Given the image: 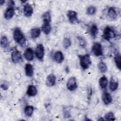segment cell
<instances>
[{
    "label": "cell",
    "instance_id": "obj_19",
    "mask_svg": "<svg viewBox=\"0 0 121 121\" xmlns=\"http://www.w3.org/2000/svg\"><path fill=\"white\" fill-rule=\"evenodd\" d=\"M15 14V11L13 8H8L5 12L4 16L6 20L11 19Z\"/></svg>",
    "mask_w": 121,
    "mask_h": 121
},
{
    "label": "cell",
    "instance_id": "obj_22",
    "mask_svg": "<svg viewBox=\"0 0 121 121\" xmlns=\"http://www.w3.org/2000/svg\"><path fill=\"white\" fill-rule=\"evenodd\" d=\"M99 83L102 89H105V88H106L108 84V81L107 78L105 76H103L100 78L99 80Z\"/></svg>",
    "mask_w": 121,
    "mask_h": 121
},
{
    "label": "cell",
    "instance_id": "obj_2",
    "mask_svg": "<svg viewBox=\"0 0 121 121\" xmlns=\"http://www.w3.org/2000/svg\"><path fill=\"white\" fill-rule=\"evenodd\" d=\"M79 60V63L81 67L84 70L88 69L92 64L91 59L89 54L79 55L78 56Z\"/></svg>",
    "mask_w": 121,
    "mask_h": 121
},
{
    "label": "cell",
    "instance_id": "obj_30",
    "mask_svg": "<svg viewBox=\"0 0 121 121\" xmlns=\"http://www.w3.org/2000/svg\"><path fill=\"white\" fill-rule=\"evenodd\" d=\"M104 120L107 121H114L115 116L112 112H109L104 115Z\"/></svg>",
    "mask_w": 121,
    "mask_h": 121
},
{
    "label": "cell",
    "instance_id": "obj_27",
    "mask_svg": "<svg viewBox=\"0 0 121 121\" xmlns=\"http://www.w3.org/2000/svg\"><path fill=\"white\" fill-rule=\"evenodd\" d=\"M114 62L117 68L120 70L121 69V55L119 53H117L114 56Z\"/></svg>",
    "mask_w": 121,
    "mask_h": 121
},
{
    "label": "cell",
    "instance_id": "obj_11",
    "mask_svg": "<svg viewBox=\"0 0 121 121\" xmlns=\"http://www.w3.org/2000/svg\"><path fill=\"white\" fill-rule=\"evenodd\" d=\"M56 77L53 74H50L46 78V85L48 87H51L55 85L56 83Z\"/></svg>",
    "mask_w": 121,
    "mask_h": 121
},
{
    "label": "cell",
    "instance_id": "obj_23",
    "mask_svg": "<svg viewBox=\"0 0 121 121\" xmlns=\"http://www.w3.org/2000/svg\"><path fill=\"white\" fill-rule=\"evenodd\" d=\"M34 111V108L32 105H27L26 106L24 109V112L26 116L30 117L33 113Z\"/></svg>",
    "mask_w": 121,
    "mask_h": 121
},
{
    "label": "cell",
    "instance_id": "obj_12",
    "mask_svg": "<svg viewBox=\"0 0 121 121\" xmlns=\"http://www.w3.org/2000/svg\"><path fill=\"white\" fill-rule=\"evenodd\" d=\"M102 99L105 105H109L112 101V98L111 94L107 92L103 93L102 96Z\"/></svg>",
    "mask_w": 121,
    "mask_h": 121
},
{
    "label": "cell",
    "instance_id": "obj_21",
    "mask_svg": "<svg viewBox=\"0 0 121 121\" xmlns=\"http://www.w3.org/2000/svg\"><path fill=\"white\" fill-rule=\"evenodd\" d=\"M41 32V30L38 27L32 28L30 30V36L33 39H35L38 37Z\"/></svg>",
    "mask_w": 121,
    "mask_h": 121
},
{
    "label": "cell",
    "instance_id": "obj_1",
    "mask_svg": "<svg viewBox=\"0 0 121 121\" xmlns=\"http://www.w3.org/2000/svg\"><path fill=\"white\" fill-rule=\"evenodd\" d=\"M13 39L14 41L21 46H26V40L22 30L19 27H16L13 33Z\"/></svg>",
    "mask_w": 121,
    "mask_h": 121
},
{
    "label": "cell",
    "instance_id": "obj_31",
    "mask_svg": "<svg viewBox=\"0 0 121 121\" xmlns=\"http://www.w3.org/2000/svg\"><path fill=\"white\" fill-rule=\"evenodd\" d=\"M96 12V8L95 6H90L86 9V13L89 15H94L95 14Z\"/></svg>",
    "mask_w": 121,
    "mask_h": 121
},
{
    "label": "cell",
    "instance_id": "obj_4",
    "mask_svg": "<svg viewBox=\"0 0 121 121\" xmlns=\"http://www.w3.org/2000/svg\"><path fill=\"white\" fill-rule=\"evenodd\" d=\"M116 36V34L114 31L109 26H106L104 31L103 37L107 41H109Z\"/></svg>",
    "mask_w": 121,
    "mask_h": 121
},
{
    "label": "cell",
    "instance_id": "obj_34",
    "mask_svg": "<svg viewBox=\"0 0 121 121\" xmlns=\"http://www.w3.org/2000/svg\"><path fill=\"white\" fill-rule=\"evenodd\" d=\"M5 1L4 0H0V5L2 6L5 3Z\"/></svg>",
    "mask_w": 121,
    "mask_h": 121
},
{
    "label": "cell",
    "instance_id": "obj_29",
    "mask_svg": "<svg viewBox=\"0 0 121 121\" xmlns=\"http://www.w3.org/2000/svg\"><path fill=\"white\" fill-rule=\"evenodd\" d=\"M71 41L69 38L65 37L63 40V46L65 49H68L71 45Z\"/></svg>",
    "mask_w": 121,
    "mask_h": 121
},
{
    "label": "cell",
    "instance_id": "obj_8",
    "mask_svg": "<svg viewBox=\"0 0 121 121\" xmlns=\"http://www.w3.org/2000/svg\"><path fill=\"white\" fill-rule=\"evenodd\" d=\"M11 58L12 62L15 64L20 63L23 60L20 52L17 50H15L11 52Z\"/></svg>",
    "mask_w": 121,
    "mask_h": 121
},
{
    "label": "cell",
    "instance_id": "obj_3",
    "mask_svg": "<svg viewBox=\"0 0 121 121\" xmlns=\"http://www.w3.org/2000/svg\"><path fill=\"white\" fill-rule=\"evenodd\" d=\"M67 16L69 21L72 24L77 25L79 23V20L78 17V13L74 10H69L67 11Z\"/></svg>",
    "mask_w": 121,
    "mask_h": 121
},
{
    "label": "cell",
    "instance_id": "obj_25",
    "mask_svg": "<svg viewBox=\"0 0 121 121\" xmlns=\"http://www.w3.org/2000/svg\"><path fill=\"white\" fill-rule=\"evenodd\" d=\"M0 43L1 47L4 49L8 47V46L9 45L8 39L6 36H4V35H3L1 37Z\"/></svg>",
    "mask_w": 121,
    "mask_h": 121
},
{
    "label": "cell",
    "instance_id": "obj_9",
    "mask_svg": "<svg viewBox=\"0 0 121 121\" xmlns=\"http://www.w3.org/2000/svg\"><path fill=\"white\" fill-rule=\"evenodd\" d=\"M23 12L26 17H30L33 14V12H34L33 8L29 4L26 3L24 6Z\"/></svg>",
    "mask_w": 121,
    "mask_h": 121
},
{
    "label": "cell",
    "instance_id": "obj_17",
    "mask_svg": "<svg viewBox=\"0 0 121 121\" xmlns=\"http://www.w3.org/2000/svg\"><path fill=\"white\" fill-rule=\"evenodd\" d=\"M25 74L28 77H32L34 75V69L32 65L29 63H26L25 67Z\"/></svg>",
    "mask_w": 121,
    "mask_h": 121
},
{
    "label": "cell",
    "instance_id": "obj_28",
    "mask_svg": "<svg viewBox=\"0 0 121 121\" xmlns=\"http://www.w3.org/2000/svg\"><path fill=\"white\" fill-rule=\"evenodd\" d=\"M77 39L79 45L83 48H85L86 46V41L85 39L82 36H78Z\"/></svg>",
    "mask_w": 121,
    "mask_h": 121
},
{
    "label": "cell",
    "instance_id": "obj_13",
    "mask_svg": "<svg viewBox=\"0 0 121 121\" xmlns=\"http://www.w3.org/2000/svg\"><path fill=\"white\" fill-rule=\"evenodd\" d=\"M107 16L111 20H115L117 18L118 14L116 9L113 7H111L109 8L107 11Z\"/></svg>",
    "mask_w": 121,
    "mask_h": 121
},
{
    "label": "cell",
    "instance_id": "obj_10",
    "mask_svg": "<svg viewBox=\"0 0 121 121\" xmlns=\"http://www.w3.org/2000/svg\"><path fill=\"white\" fill-rule=\"evenodd\" d=\"M24 57L28 61H31L34 58V53L31 48H27L24 53Z\"/></svg>",
    "mask_w": 121,
    "mask_h": 121
},
{
    "label": "cell",
    "instance_id": "obj_5",
    "mask_svg": "<svg viewBox=\"0 0 121 121\" xmlns=\"http://www.w3.org/2000/svg\"><path fill=\"white\" fill-rule=\"evenodd\" d=\"M35 56L39 60L42 61L44 56V48L43 45L40 43L38 44L35 48Z\"/></svg>",
    "mask_w": 121,
    "mask_h": 121
},
{
    "label": "cell",
    "instance_id": "obj_15",
    "mask_svg": "<svg viewBox=\"0 0 121 121\" xmlns=\"http://www.w3.org/2000/svg\"><path fill=\"white\" fill-rule=\"evenodd\" d=\"M53 59L57 63H61L63 62L64 59V57L62 52L61 51H58L54 53Z\"/></svg>",
    "mask_w": 121,
    "mask_h": 121
},
{
    "label": "cell",
    "instance_id": "obj_32",
    "mask_svg": "<svg viewBox=\"0 0 121 121\" xmlns=\"http://www.w3.org/2000/svg\"><path fill=\"white\" fill-rule=\"evenodd\" d=\"M8 8H13L15 6V2L13 0H9L8 2Z\"/></svg>",
    "mask_w": 121,
    "mask_h": 121
},
{
    "label": "cell",
    "instance_id": "obj_6",
    "mask_svg": "<svg viewBox=\"0 0 121 121\" xmlns=\"http://www.w3.org/2000/svg\"><path fill=\"white\" fill-rule=\"evenodd\" d=\"M67 88L69 91H74L78 87L77 79L75 77H71L67 80L66 83Z\"/></svg>",
    "mask_w": 121,
    "mask_h": 121
},
{
    "label": "cell",
    "instance_id": "obj_16",
    "mask_svg": "<svg viewBox=\"0 0 121 121\" xmlns=\"http://www.w3.org/2000/svg\"><path fill=\"white\" fill-rule=\"evenodd\" d=\"M37 93V89L36 87L32 85H29L28 86L27 91H26V94L27 95L30 97L35 96L36 95Z\"/></svg>",
    "mask_w": 121,
    "mask_h": 121
},
{
    "label": "cell",
    "instance_id": "obj_18",
    "mask_svg": "<svg viewBox=\"0 0 121 121\" xmlns=\"http://www.w3.org/2000/svg\"><path fill=\"white\" fill-rule=\"evenodd\" d=\"M89 33L92 37L95 38L98 33V29L95 24H93L91 25L89 28Z\"/></svg>",
    "mask_w": 121,
    "mask_h": 121
},
{
    "label": "cell",
    "instance_id": "obj_14",
    "mask_svg": "<svg viewBox=\"0 0 121 121\" xmlns=\"http://www.w3.org/2000/svg\"><path fill=\"white\" fill-rule=\"evenodd\" d=\"M41 30L45 35H49L52 30V26L50 23L43 22V24L41 26Z\"/></svg>",
    "mask_w": 121,
    "mask_h": 121
},
{
    "label": "cell",
    "instance_id": "obj_7",
    "mask_svg": "<svg viewBox=\"0 0 121 121\" xmlns=\"http://www.w3.org/2000/svg\"><path fill=\"white\" fill-rule=\"evenodd\" d=\"M92 52L96 56H101L103 54V48L99 43H95L92 47Z\"/></svg>",
    "mask_w": 121,
    "mask_h": 121
},
{
    "label": "cell",
    "instance_id": "obj_20",
    "mask_svg": "<svg viewBox=\"0 0 121 121\" xmlns=\"http://www.w3.org/2000/svg\"><path fill=\"white\" fill-rule=\"evenodd\" d=\"M119 83L118 81L115 80L113 78H112L109 85L110 90L112 91H115L117 89Z\"/></svg>",
    "mask_w": 121,
    "mask_h": 121
},
{
    "label": "cell",
    "instance_id": "obj_33",
    "mask_svg": "<svg viewBox=\"0 0 121 121\" xmlns=\"http://www.w3.org/2000/svg\"><path fill=\"white\" fill-rule=\"evenodd\" d=\"M0 87L4 90H7L8 89V88H9L8 86L7 85H6V84H4H4H2L0 85Z\"/></svg>",
    "mask_w": 121,
    "mask_h": 121
},
{
    "label": "cell",
    "instance_id": "obj_26",
    "mask_svg": "<svg viewBox=\"0 0 121 121\" xmlns=\"http://www.w3.org/2000/svg\"><path fill=\"white\" fill-rule=\"evenodd\" d=\"M98 68L101 73H105L107 70V66L106 64L101 61L98 63Z\"/></svg>",
    "mask_w": 121,
    "mask_h": 121
},
{
    "label": "cell",
    "instance_id": "obj_24",
    "mask_svg": "<svg viewBox=\"0 0 121 121\" xmlns=\"http://www.w3.org/2000/svg\"><path fill=\"white\" fill-rule=\"evenodd\" d=\"M43 22H51V14L50 11H47L43 13L42 16Z\"/></svg>",
    "mask_w": 121,
    "mask_h": 121
}]
</instances>
